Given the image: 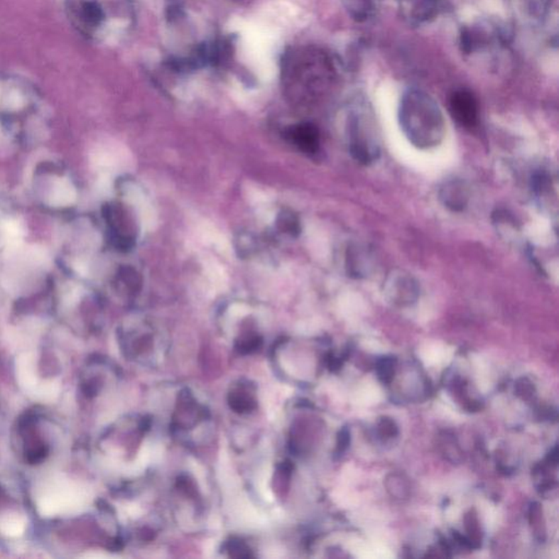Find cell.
Segmentation results:
<instances>
[{"mask_svg": "<svg viewBox=\"0 0 559 559\" xmlns=\"http://www.w3.org/2000/svg\"><path fill=\"white\" fill-rule=\"evenodd\" d=\"M45 103L36 85L8 76L0 82V125L14 139L31 140L46 127Z\"/></svg>", "mask_w": 559, "mask_h": 559, "instance_id": "6da1fadb", "label": "cell"}, {"mask_svg": "<svg viewBox=\"0 0 559 559\" xmlns=\"http://www.w3.org/2000/svg\"><path fill=\"white\" fill-rule=\"evenodd\" d=\"M400 124L406 138L420 149L440 143L445 136V119L436 102L418 90H411L402 97Z\"/></svg>", "mask_w": 559, "mask_h": 559, "instance_id": "7a4b0ae2", "label": "cell"}, {"mask_svg": "<svg viewBox=\"0 0 559 559\" xmlns=\"http://www.w3.org/2000/svg\"><path fill=\"white\" fill-rule=\"evenodd\" d=\"M34 190L42 205L53 210L66 211L73 207L75 184L57 164H43L36 170Z\"/></svg>", "mask_w": 559, "mask_h": 559, "instance_id": "3957f363", "label": "cell"}, {"mask_svg": "<svg viewBox=\"0 0 559 559\" xmlns=\"http://www.w3.org/2000/svg\"><path fill=\"white\" fill-rule=\"evenodd\" d=\"M124 205L109 202L103 207V219L107 224L109 241L119 250H129L135 243L132 223Z\"/></svg>", "mask_w": 559, "mask_h": 559, "instance_id": "277c9868", "label": "cell"}, {"mask_svg": "<svg viewBox=\"0 0 559 559\" xmlns=\"http://www.w3.org/2000/svg\"><path fill=\"white\" fill-rule=\"evenodd\" d=\"M36 418L26 416L20 422L19 432L23 439L24 458L30 465H38L45 460L50 447L36 432Z\"/></svg>", "mask_w": 559, "mask_h": 559, "instance_id": "5b68a950", "label": "cell"}, {"mask_svg": "<svg viewBox=\"0 0 559 559\" xmlns=\"http://www.w3.org/2000/svg\"><path fill=\"white\" fill-rule=\"evenodd\" d=\"M450 112L453 119L467 128L474 127L479 121L477 99L469 91H457L450 97Z\"/></svg>", "mask_w": 559, "mask_h": 559, "instance_id": "8992f818", "label": "cell"}, {"mask_svg": "<svg viewBox=\"0 0 559 559\" xmlns=\"http://www.w3.org/2000/svg\"><path fill=\"white\" fill-rule=\"evenodd\" d=\"M388 295L398 305H410L418 296V286L412 276L404 272H394L386 282Z\"/></svg>", "mask_w": 559, "mask_h": 559, "instance_id": "52a82bcc", "label": "cell"}, {"mask_svg": "<svg viewBox=\"0 0 559 559\" xmlns=\"http://www.w3.org/2000/svg\"><path fill=\"white\" fill-rule=\"evenodd\" d=\"M291 141L306 154H316L320 144V137L316 126L305 123L294 126L288 131Z\"/></svg>", "mask_w": 559, "mask_h": 559, "instance_id": "ba28073f", "label": "cell"}, {"mask_svg": "<svg viewBox=\"0 0 559 559\" xmlns=\"http://www.w3.org/2000/svg\"><path fill=\"white\" fill-rule=\"evenodd\" d=\"M440 199L450 210L462 211L469 201V188L461 180H450L440 189Z\"/></svg>", "mask_w": 559, "mask_h": 559, "instance_id": "9c48e42d", "label": "cell"}, {"mask_svg": "<svg viewBox=\"0 0 559 559\" xmlns=\"http://www.w3.org/2000/svg\"><path fill=\"white\" fill-rule=\"evenodd\" d=\"M406 19L412 22L428 21L434 17L437 0H400Z\"/></svg>", "mask_w": 559, "mask_h": 559, "instance_id": "30bf717a", "label": "cell"}, {"mask_svg": "<svg viewBox=\"0 0 559 559\" xmlns=\"http://www.w3.org/2000/svg\"><path fill=\"white\" fill-rule=\"evenodd\" d=\"M437 448L441 455L451 463H460L463 459L462 449L458 439L450 430H441L437 436Z\"/></svg>", "mask_w": 559, "mask_h": 559, "instance_id": "8fae6325", "label": "cell"}, {"mask_svg": "<svg viewBox=\"0 0 559 559\" xmlns=\"http://www.w3.org/2000/svg\"><path fill=\"white\" fill-rule=\"evenodd\" d=\"M388 494L394 499L404 500L410 496L411 484L403 473L392 472L385 479Z\"/></svg>", "mask_w": 559, "mask_h": 559, "instance_id": "7c38bea8", "label": "cell"}, {"mask_svg": "<svg viewBox=\"0 0 559 559\" xmlns=\"http://www.w3.org/2000/svg\"><path fill=\"white\" fill-rule=\"evenodd\" d=\"M467 538L469 540L470 546L472 550L481 548L483 542V533H482L481 524H479V517H477L475 509L469 510L463 517Z\"/></svg>", "mask_w": 559, "mask_h": 559, "instance_id": "4fadbf2b", "label": "cell"}, {"mask_svg": "<svg viewBox=\"0 0 559 559\" xmlns=\"http://www.w3.org/2000/svg\"><path fill=\"white\" fill-rule=\"evenodd\" d=\"M528 523L531 526L532 533L538 542L546 540V526L542 506L538 501H533L528 508Z\"/></svg>", "mask_w": 559, "mask_h": 559, "instance_id": "5bb4252c", "label": "cell"}, {"mask_svg": "<svg viewBox=\"0 0 559 559\" xmlns=\"http://www.w3.org/2000/svg\"><path fill=\"white\" fill-rule=\"evenodd\" d=\"M396 364H398V361L394 357H380L376 362V373H377L378 379L384 385H390L394 381L396 371Z\"/></svg>", "mask_w": 559, "mask_h": 559, "instance_id": "9a60e30c", "label": "cell"}, {"mask_svg": "<svg viewBox=\"0 0 559 559\" xmlns=\"http://www.w3.org/2000/svg\"><path fill=\"white\" fill-rule=\"evenodd\" d=\"M276 227L291 237H298L300 233V223L298 215L290 210H283L276 217Z\"/></svg>", "mask_w": 559, "mask_h": 559, "instance_id": "2e32d148", "label": "cell"}, {"mask_svg": "<svg viewBox=\"0 0 559 559\" xmlns=\"http://www.w3.org/2000/svg\"><path fill=\"white\" fill-rule=\"evenodd\" d=\"M349 8L355 19L366 20L373 16L378 0H347Z\"/></svg>", "mask_w": 559, "mask_h": 559, "instance_id": "e0dca14e", "label": "cell"}, {"mask_svg": "<svg viewBox=\"0 0 559 559\" xmlns=\"http://www.w3.org/2000/svg\"><path fill=\"white\" fill-rule=\"evenodd\" d=\"M116 284L119 288H124L127 292L135 293L140 286L139 276L131 268H121L116 276Z\"/></svg>", "mask_w": 559, "mask_h": 559, "instance_id": "ac0fdd59", "label": "cell"}, {"mask_svg": "<svg viewBox=\"0 0 559 559\" xmlns=\"http://www.w3.org/2000/svg\"><path fill=\"white\" fill-rule=\"evenodd\" d=\"M229 404L231 408L239 413H245L253 410L256 406L255 401L250 396H247L245 392H233L229 396Z\"/></svg>", "mask_w": 559, "mask_h": 559, "instance_id": "d6986e66", "label": "cell"}, {"mask_svg": "<svg viewBox=\"0 0 559 559\" xmlns=\"http://www.w3.org/2000/svg\"><path fill=\"white\" fill-rule=\"evenodd\" d=\"M514 394L523 401H534L536 396V386L528 378H519L514 384Z\"/></svg>", "mask_w": 559, "mask_h": 559, "instance_id": "ffe728a7", "label": "cell"}, {"mask_svg": "<svg viewBox=\"0 0 559 559\" xmlns=\"http://www.w3.org/2000/svg\"><path fill=\"white\" fill-rule=\"evenodd\" d=\"M376 432H377L379 438L384 440H389V439L396 438L399 435V428L392 418H380L376 425Z\"/></svg>", "mask_w": 559, "mask_h": 559, "instance_id": "44dd1931", "label": "cell"}, {"mask_svg": "<svg viewBox=\"0 0 559 559\" xmlns=\"http://www.w3.org/2000/svg\"><path fill=\"white\" fill-rule=\"evenodd\" d=\"M351 444V432L349 428H341L337 437V447H335V455H341L347 450Z\"/></svg>", "mask_w": 559, "mask_h": 559, "instance_id": "7402d4cb", "label": "cell"}, {"mask_svg": "<svg viewBox=\"0 0 559 559\" xmlns=\"http://www.w3.org/2000/svg\"><path fill=\"white\" fill-rule=\"evenodd\" d=\"M261 343V339L258 335H247L244 337L243 340L239 341V349L241 353H251V352L259 349Z\"/></svg>", "mask_w": 559, "mask_h": 559, "instance_id": "603a6c76", "label": "cell"}, {"mask_svg": "<svg viewBox=\"0 0 559 559\" xmlns=\"http://www.w3.org/2000/svg\"><path fill=\"white\" fill-rule=\"evenodd\" d=\"M229 550L232 556L234 557H248L250 556L249 550L241 542H232L229 546Z\"/></svg>", "mask_w": 559, "mask_h": 559, "instance_id": "cb8c5ba5", "label": "cell"}, {"mask_svg": "<svg viewBox=\"0 0 559 559\" xmlns=\"http://www.w3.org/2000/svg\"><path fill=\"white\" fill-rule=\"evenodd\" d=\"M544 463H546V465L550 467H557V465H558V447L555 446L554 448L550 450V452L548 453L546 461H544Z\"/></svg>", "mask_w": 559, "mask_h": 559, "instance_id": "d4e9b609", "label": "cell"}, {"mask_svg": "<svg viewBox=\"0 0 559 559\" xmlns=\"http://www.w3.org/2000/svg\"><path fill=\"white\" fill-rule=\"evenodd\" d=\"M327 366H328V369H330L331 371H337L341 369V366H342V361L339 357H333L332 354H329L327 357Z\"/></svg>", "mask_w": 559, "mask_h": 559, "instance_id": "484cf974", "label": "cell"}, {"mask_svg": "<svg viewBox=\"0 0 559 559\" xmlns=\"http://www.w3.org/2000/svg\"><path fill=\"white\" fill-rule=\"evenodd\" d=\"M3 496H4L3 489H0V498L3 497Z\"/></svg>", "mask_w": 559, "mask_h": 559, "instance_id": "4316f807", "label": "cell"}]
</instances>
